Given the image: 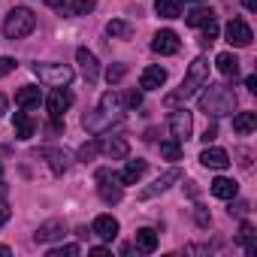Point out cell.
<instances>
[{"instance_id": "6da1fadb", "label": "cell", "mask_w": 257, "mask_h": 257, "mask_svg": "<svg viewBox=\"0 0 257 257\" xmlns=\"http://www.w3.org/2000/svg\"><path fill=\"white\" fill-rule=\"evenodd\" d=\"M121 112H124L121 94H118V91H109V94L100 97V106H97L94 112H85L82 127H85L88 134H103V131H109L115 121H121Z\"/></svg>"}, {"instance_id": "7a4b0ae2", "label": "cell", "mask_w": 257, "mask_h": 257, "mask_svg": "<svg viewBox=\"0 0 257 257\" xmlns=\"http://www.w3.org/2000/svg\"><path fill=\"white\" fill-rule=\"evenodd\" d=\"M197 106L209 118H224V115L236 112V94L224 82H206L203 85V94L197 97Z\"/></svg>"}, {"instance_id": "3957f363", "label": "cell", "mask_w": 257, "mask_h": 257, "mask_svg": "<svg viewBox=\"0 0 257 257\" xmlns=\"http://www.w3.org/2000/svg\"><path fill=\"white\" fill-rule=\"evenodd\" d=\"M206 82H209V61H206V58H197V61L188 67L182 88H179L176 94H167V106H179L182 100L194 97V94H197V91H200Z\"/></svg>"}, {"instance_id": "277c9868", "label": "cell", "mask_w": 257, "mask_h": 257, "mask_svg": "<svg viewBox=\"0 0 257 257\" xmlns=\"http://www.w3.org/2000/svg\"><path fill=\"white\" fill-rule=\"evenodd\" d=\"M34 28H37V16L28 7H13L10 16L4 19V34L10 40H25L28 34H34Z\"/></svg>"}, {"instance_id": "5b68a950", "label": "cell", "mask_w": 257, "mask_h": 257, "mask_svg": "<svg viewBox=\"0 0 257 257\" xmlns=\"http://www.w3.org/2000/svg\"><path fill=\"white\" fill-rule=\"evenodd\" d=\"M34 76L52 88H67L73 82V70L67 64H34Z\"/></svg>"}, {"instance_id": "8992f818", "label": "cell", "mask_w": 257, "mask_h": 257, "mask_svg": "<svg viewBox=\"0 0 257 257\" xmlns=\"http://www.w3.org/2000/svg\"><path fill=\"white\" fill-rule=\"evenodd\" d=\"M170 134H173V140H179V143L191 140V134H194V115H191L188 109H176V112L170 115Z\"/></svg>"}, {"instance_id": "52a82bcc", "label": "cell", "mask_w": 257, "mask_h": 257, "mask_svg": "<svg viewBox=\"0 0 257 257\" xmlns=\"http://www.w3.org/2000/svg\"><path fill=\"white\" fill-rule=\"evenodd\" d=\"M224 37H227V43H230V46H236V49H245V46H251V40H254L251 28H248L242 19H233V22H227V28H224Z\"/></svg>"}, {"instance_id": "ba28073f", "label": "cell", "mask_w": 257, "mask_h": 257, "mask_svg": "<svg viewBox=\"0 0 257 257\" xmlns=\"http://www.w3.org/2000/svg\"><path fill=\"white\" fill-rule=\"evenodd\" d=\"M46 106H49V112H52V118H61L70 106H73V94L67 91V88H55L49 97H46Z\"/></svg>"}, {"instance_id": "9c48e42d", "label": "cell", "mask_w": 257, "mask_h": 257, "mask_svg": "<svg viewBox=\"0 0 257 257\" xmlns=\"http://www.w3.org/2000/svg\"><path fill=\"white\" fill-rule=\"evenodd\" d=\"M179 34L176 31H158L155 34V40H152V49L158 52V55H176L179 52Z\"/></svg>"}, {"instance_id": "30bf717a", "label": "cell", "mask_w": 257, "mask_h": 257, "mask_svg": "<svg viewBox=\"0 0 257 257\" xmlns=\"http://www.w3.org/2000/svg\"><path fill=\"white\" fill-rule=\"evenodd\" d=\"M76 61H79V67H82L85 82H88V85H94V82H97V76H100L97 55H94V52H88V49H79V52H76Z\"/></svg>"}, {"instance_id": "8fae6325", "label": "cell", "mask_w": 257, "mask_h": 257, "mask_svg": "<svg viewBox=\"0 0 257 257\" xmlns=\"http://www.w3.org/2000/svg\"><path fill=\"white\" fill-rule=\"evenodd\" d=\"M179 179H182V173H179V170H167L164 176H158V179H155V185H149L146 191H140V200H152V197L164 194V191H167L173 182H179Z\"/></svg>"}, {"instance_id": "7c38bea8", "label": "cell", "mask_w": 257, "mask_h": 257, "mask_svg": "<svg viewBox=\"0 0 257 257\" xmlns=\"http://www.w3.org/2000/svg\"><path fill=\"white\" fill-rule=\"evenodd\" d=\"M164 82H167V70L158 67V64L146 67L143 76H140V88H143V91H158V88H164Z\"/></svg>"}, {"instance_id": "4fadbf2b", "label": "cell", "mask_w": 257, "mask_h": 257, "mask_svg": "<svg viewBox=\"0 0 257 257\" xmlns=\"http://www.w3.org/2000/svg\"><path fill=\"white\" fill-rule=\"evenodd\" d=\"M91 233L100 236V239H106V242H112V239L118 236V218H112V215H97L94 224H91Z\"/></svg>"}, {"instance_id": "5bb4252c", "label": "cell", "mask_w": 257, "mask_h": 257, "mask_svg": "<svg viewBox=\"0 0 257 257\" xmlns=\"http://www.w3.org/2000/svg\"><path fill=\"white\" fill-rule=\"evenodd\" d=\"M200 164H203L206 170H218V173H221V170L230 167V155H227L224 149H209V146H206V152L200 155Z\"/></svg>"}, {"instance_id": "9a60e30c", "label": "cell", "mask_w": 257, "mask_h": 257, "mask_svg": "<svg viewBox=\"0 0 257 257\" xmlns=\"http://www.w3.org/2000/svg\"><path fill=\"white\" fill-rule=\"evenodd\" d=\"M146 170H149V164H146V161H127V164H124V170H121L115 179H118L121 185H137V182L146 176Z\"/></svg>"}, {"instance_id": "2e32d148", "label": "cell", "mask_w": 257, "mask_h": 257, "mask_svg": "<svg viewBox=\"0 0 257 257\" xmlns=\"http://www.w3.org/2000/svg\"><path fill=\"white\" fill-rule=\"evenodd\" d=\"M40 103H43V91H40V88L25 85V88L16 91V106H19V109H37Z\"/></svg>"}, {"instance_id": "e0dca14e", "label": "cell", "mask_w": 257, "mask_h": 257, "mask_svg": "<svg viewBox=\"0 0 257 257\" xmlns=\"http://www.w3.org/2000/svg\"><path fill=\"white\" fill-rule=\"evenodd\" d=\"M55 239H64V221H46V224H40V230L34 233V242H40V245L55 242Z\"/></svg>"}, {"instance_id": "ac0fdd59", "label": "cell", "mask_w": 257, "mask_h": 257, "mask_svg": "<svg viewBox=\"0 0 257 257\" xmlns=\"http://www.w3.org/2000/svg\"><path fill=\"white\" fill-rule=\"evenodd\" d=\"M13 131H16V140H31L34 134H37V124H34V118L28 115V112H16V118H13Z\"/></svg>"}, {"instance_id": "d6986e66", "label": "cell", "mask_w": 257, "mask_h": 257, "mask_svg": "<svg viewBox=\"0 0 257 257\" xmlns=\"http://www.w3.org/2000/svg\"><path fill=\"white\" fill-rule=\"evenodd\" d=\"M100 149H103L112 161H124V158H127V152H131V146H127L121 137H106V140L100 143Z\"/></svg>"}, {"instance_id": "ffe728a7", "label": "cell", "mask_w": 257, "mask_h": 257, "mask_svg": "<svg viewBox=\"0 0 257 257\" xmlns=\"http://www.w3.org/2000/svg\"><path fill=\"white\" fill-rule=\"evenodd\" d=\"M212 194H215L218 200H236V194H239V185H236L233 179H224V176H218V179L212 182Z\"/></svg>"}, {"instance_id": "44dd1931", "label": "cell", "mask_w": 257, "mask_h": 257, "mask_svg": "<svg viewBox=\"0 0 257 257\" xmlns=\"http://www.w3.org/2000/svg\"><path fill=\"white\" fill-rule=\"evenodd\" d=\"M254 127H257V112H239V115H233V131L239 137H248Z\"/></svg>"}, {"instance_id": "7402d4cb", "label": "cell", "mask_w": 257, "mask_h": 257, "mask_svg": "<svg viewBox=\"0 0 257 257\" xmlns=\"http://www.w3.org/2000/svg\"><path fill=\"white\" fill-rule=\"evenodd\" d=\"M94 7H97V0H64L61 13L64 16H88V13H94Z\"/></svg>"}, {"instance_id": "603a6c76", "label": "cell", "mask_w": 257, "mask_h": 257, "mask_svg": "<svg viewBox=\"0 0 257 257\" xmlns=\"http://www.w3.org/2000/svg\"><path fill=\"white\" fill-rule=\"evenodd\" d=\"M106 34H109L112 40H131V37H134V25L124 22V19H112V22L106 25Z\"/></svg>"}, {"instance_id": "cb8c5ba5", "label": "cell", "mask_w": 257, "mask_h": 257, "mask_svg": "<svg viewBox=\"0 0 257 257\" xmlns=\"http://www.w3.org/2000/svg\"><path fill=\"white\" fill-rule=\"evenodd\" d=\"M215 67H218V73H221V76H227V79L239 73V61H236L230 52H221V55L215 58Z\"/></svg>"}, {"instance_id": "d4e9b609", "label": "cell", "mask_w": 257, "mask_h": 257, "mask_svg": "<svg viewBox=\"0 0 257 257\" xmlns=\"http://www.w3.org/2000/svg\"><path fill=\"white\" fill-rule=\"evenodd\" d=\"M236 242H239V245H242L248 254H254V251H257V233H254V227H251L248 221L239 227V236H236Z\"/></svg>"}, {"instance_id": "484cf974", "label": "cell", "mask_w": 257, "mask_h": 257, "mask_svg": "<svg viewBox=\"0 0 257 257\" xmlns=\"http://www.w3.org/2000/svg\"><path fill=\"white\" fill-rule=\"evenodd\" d=\"M137 248H140V251H146V254H152V251L158 248V233H155L152 227L137 230Z\"/></svg>"}, {"instance_id": "4316f807", "label": "cell", "mask_w": 257, "mask_h": 257, "mask_svg": "<svg viewBox=\"0 0 257 257\" xmlns=\"http://www.w3.org/2000/svg\"><path fill=\"white\" fill-rule=\"evenodd\" d=\"M155 13L161 19H179L182 16V0H158L155 4Z\"/></svg>"}, {"instance_id": "83f0119b", "label": "cell", "mask_w": 257, "mask_h": 257, "mask_svg": "<svg viewBox=\"0 0 257 257\" xmlns=\"http://www.w3.org/2000/svg\"><path fill=\"white\" fill-rule=\"evenodd\" d=\"M212 19H215V13H212L209 7H197V10H191V13H188V19H185V22H188L191 28H203V25H206V22H212Z\"/></svg>"}, {"instance_id": "f1b7e54d", "label": "cell", "mask_w": 257, "mask_h": 257, "mask_svg": "<svg viewBox=\"0 0 257 257\" xmlns=\"http://www.w3.org/2000/svg\"><path fill=\"white\" fill-rule=\"evenodd\" d=\"M46 158H49V167H52V173H58V176H61V173L67 170V155H64V152H58V149H49V152H46Z\"/></svg>"}, {"instance_id": "f546056e", "label": "cell", "mask_w": 257, "mask_h": 257, "mask_svg": "<svg viewBox=\"0 0 257 257\" xmlns=\"http://www.w3.org/2000/svg\"><path fill=\"white\" fill-rule=\"evenodd\" d=\"M124 76H127V64H109L106 67V82L109 85H118Z\"/></svg>"}, {"instance_id": "4dcf8cb0", "label": "cell", "mask_w": 257, "mask_h": 257, "mask_svg": "<svg viewBox=\"0 0 257 257\" xmlns=\"http://www.w3.org/2000/svg\"><path fill=\"white\" fill-rule=\"evenodd\" d=\"M218 40V22L212 19V22H206L203 25V37H200V46H212Z\"/></svg>"}, {"instance_id": "1f68e13d", "label": "cell", "mask_w": 257, "mask_h": 257, "mask_svg": "<svg viewBox=\"0 0 257 257\" xmlns=\"http://www.w3.org/2000/svg\"><path fill=\"white\" fill-rule=\"evenodd\" d=\"M161 155H164L167 161H179V158H182V146H179V140L161 143Z\"/></svg>"}, {"instance_id": "d6a6232c", "label": "cell", "mask_w": 257, "mask_h": 257, "mask_svg": "<svg viewBox=\"0 0 257 257\" xmlns=\"http://www.w3.org/2000/svg\"><path fill=\"white\" fill-rule=\"evenodd\" d=\"M97 191H100L103 203H118V200H121V188H112V185H106V182H100Z\"/></svg>"}, {"instance_id": "836d02e7", "label": "cell", "mask_w": 257, "mask_h": 257, "mask_svg": "<svg viewBox=\"0 0 257 257\" xmlns=\"http://www.w3.org/2000/svg\"><path fill=\"white\" fill-rule=\"evenodd\" d=\"M97 152H100V143H97V140H94V143H85V146L79 149V161H85V164H88V161H94V158H97Z\"/></svg>"}, {"instance_id": "e575fe53", "label": "cell", "mask_w": 257, "mask_h": 257, "mask_svg": "<svg viewBox=\"0 0 257 257\" xmlns=\"http://www.w3.org/2000/svg\"><path fill=\"white\" fill-rule=\"evenodd\" d=\"M76 254H79V245H61L49 251V257H76Z\"/></svg>"}, {"instance_id": "d590c367", "label": "cell", "mask_w": 257, "mask_h": 257, "mask_svg": "<svg viewBox=\"0 0 257 257\" xmlns=\"http://www.w3.org/2000/svg\"><path fill=\"white\" fill-rule=\"evenodd\" d=\"M19 64L13 61V58H7V55H0V79H4V76H10L13 70H16Z\"/></svg>"}, {"instance_id": "8d00e7d4", "label": "cell", "mask_w": 257, "mask_h": 257, "mask_svg": "<svg viewBox=\"0 0 257 257\" xmlns=\"http://www.w3.org/2000/svg\"><path fill=\"white\" fill-rule=\"evenodd\" d=\"M124 103L131 106V109H140V106H143V94H140V91H131V94L124 97Z\"/></svg>"}, {"instance_id": "74e56055", "label": "cell", "mask_w": 257, "mask_h": 257, "mask_svg": "<svg viewBox=\"0 0 257 257\" xmlns=\"http://www.w3.org/2000/svg\"><path fill=\"white\" fill-rule=\"evenodd\" d=\"M194 215H197V224H200V227H209V224H212V218H209V212H206L203 206H197Z\"/></svg>"}, {"instance_id": "f35d334b", "label": "cell", "mask_w": 257, "mask_h": 257, "mask_svg": "<svg viewBox=\"0 0 257 257\" xmlns=\"http://www.w3.org/2000/svg\"><path fill=\"white\" fill-rule=\"evenodd\" d=\"M10 215H13V209H10V203H7V200H0V227H4V224L10 221Z\"/></svg>"}, {"instance_id": "ab89813d", "label": "cell", "mask_w": 257, "mask_h": 257, "mask_svg": "<svg viewBox=\"0 0 257 257\" xmlns=\"http://www.w3.org/2000/svg\"><path fill=\"white\" fill-rule=\"evenodd\" d=\"M215 140H218V127H215V124H209V127H206V134H203V143L209 146V143H215Z\"/></svg>"}, {"instance_id": "60d3db41", "label": "cell", "mask_w": 257, "mask_h": 257, "mask_svg": "<svg viewBox=\"0 0 257 257\" xmlns=\"http://www.w3.org/2000/svg\"><path fill=\"white\" fill-rule=\"evenodd\" d=\"M230 212H236V215H245V212H248V203H245V200H239L236 206H230Z\"/></svg>"}, {"instance_id": "b9f144b4", "label": "cell", "mask_w": 257, "mask_h": 257, "mask_svg": "<svg viewBox=\"0 0 257 257\" xmlns=\"http://www.w3.org/2000/svg\"><path fill=\"white\" fill-rule=\"evenodd\" d=\"M245 88H248L251 94H257V76H248V79H245Z\"/></svg>"}, {"instance_id": "7bdbcfd3", "label": "cell", "mask_w": 257, "mask_h": 257, "mask_svg": "<svg viewBox=\"0 0 257 257\" xmlns=\"http://www.w3.org/2000/svg\"><path fill=\"white\" fill-rule=\"evenodd\" d=\"M91 254H94V257H106V254H109V248H103V245H97V248H91Z\"/></svg>"}, {"instance_id": "ee69618b", "label": "cell", "mask_w": 257, "mask_h": 257, "mask_svg": "<svg viewBox=\"0 0 257 257\" xmlns=\"http://www.w3.org/2000/svg\"><path fill=\"white\" fill-rule=\"evenodd\" d=\"M242 7H245L248 13H254V10H257V0H242Z\"/></svg>"}, {"instance_id": "f6af8a7d", "label": "cell", "mask_w": 257, "mask_h": 257, "mask_svg": "<svg viewBox=\"0 0 257 257\" xmlns=\"http://www.w3.org/2000/svg\"><path fill=\"white\" fill-rule=\"evenodd\" d=\"M7 106H10V100H7L4 94H0V115H4V112H7Z\"/></svg>"}, {"instance_id": "bcb514c9", "label": "cell", "mask_w": 257, "mask_h": 257, "mask_svg": "<svg viewBox=\"0 0 257 257\" xmlns=\"http://www.w3.org/2000/svg\"><path fill=\"white\" fill-rule=\"evenodd\" d=\"M46 4H49V7H58V10H61V7H64V0H46Z\"/></svg>"}, {"instance_id": "7dc6e473", "label": "cell", "mask_w": 257, "mask_h": 257, "mask_svg": "<svg viewBox=\"0 0 257 257\" xmlns=\"http://www.w3.org/2000/svg\"><path fill=\"white\" fill-rule=\"evenodd\" d=\"M0 200H7V185L0 182Z\"/></svg>"}, {"instance_id": "c3c4849f", "label": "cell", "mask_w": 257, "mask_h": 257, "mask_svg": "<svg viewBox=\"0 0 257 257\" xmlns=\"http://www.w3.org/2000/svg\"><path fill=\"white\" fill-rule=\"evenodd\" d=\"M194 4H197V0H194Z\"/></svg>"}]
</instances>
